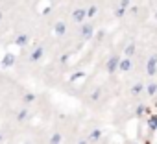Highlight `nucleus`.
Masks as SVG:
<instances>
[{"instance_id":"obj_1","label":"nucleus","mask_w":157,"mask_h":144,"mask_svg":"<svg viewBox=\"0 0 157 144\" xmlns=\"http://www.w3.org/2000/svg\"><path fill=\"white\" fill-rule=\"evenodd\" d=\"M131 66H133V61H131V57H128V55H126V59H120L118 70H120V72H129V70H131Z\"/></svg>"},{"instance_id":"obj_2","label":"nucleus","mask_w":157,"mask_h":144,"mask_svg":"<svg viewBox=\"0 0 157 144\" xmlns=\"http://www.w3.org/2000/svg\"><path fill=\"white\" fill-rule=\"evenodd\" d=\"M155 129H157V116L151 115L150 116V131H155Z\"/></svg>"},{"instance_id":"obj_3","label":"nucleus","mask_w":157,"mask_h":144,"mask_svg":"<svg viewBox=\"0 0 157 144\" xmlns=\"http://www.w3.org/2000/svg\"><path fill=\"white\" fill-rule=\"evenodd\" d=\"M153 17H155V19H157V9H155V13H153Z\"/></svg>"}]
</instances>
